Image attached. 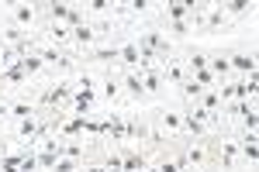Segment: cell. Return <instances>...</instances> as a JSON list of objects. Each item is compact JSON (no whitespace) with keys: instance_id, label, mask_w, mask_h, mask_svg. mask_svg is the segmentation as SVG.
<instances>
[{"instance_id":"obj_3","label":"cell","mask_w":259,"mask_h":172,"mask_svg":"<svg viewBox=\"0 0 259 172\" xmlns=\"http://www.w3.org/2000/svg\"><path fill=\"white\" fill-rule=\"evenodd\" d=\"M11 18H14V24H18L21 31H24V28H31V24H35V18H38V11H35L31 4H14Z\"/></svg>"},{"instance_id":"obj_23","label":"cell","mask_w":259,"mask_h":172,"mask_svg":"<svg viewBox=\"0 0 259 172\" xmlns=\"http://www.w3.org/2000/svg\"><path fill=\"white\" fill-rule=\"evenodd\" d=\"M49 7V14L56 18V24H66V18H69V4H45Z\"/></svg>"},{"instance_id":"obj_35","label":"cell","mask_w":259,"mask_h":172,"mask_svg":"<svg viewBox=\"0 0 259 172\" xmlns=\"http://www.w3.org/2000/svg\"><path fill=\"white\" fill-rule=\"evenodd\" d=\"M156 169H159V172H180L177 165H173V162H162V165H156Z\"/></svg>"},{"instance_id":"obj_9","label":"cell","mask_w":259,"mask_h":172,"mask_svg":"<svg viewBox=\"0 0 259 172\" xmlns=\"http://www.w3.org/2000/svg\"><path fill=\"white\" fill-rule=\"evenodd\" d=\"M139 73H142V83H145V93H162V76L156 66H145Z\"/></svg>"},{"instance_id":"obj_37","label":"cell","mask_w":259,"mask_h":172,"mask_svg":"<svg viewBox=\"0 0 259 172\" xmlns=\"http://www.w3.org/2000/svg\"><path fill=\"white\" fill-rule=\"evenodd\" d=\"M107 172H124V169H107Z\"/></svg>"},{"instance_id":"obj_27","label":"cell","mask_w":259,"mask_h":172,"mask_svg":"<svg viewBox=\"0 0 259 172\" xmlns=\"http://www.w3.org/2000/svg\"><path fill=\"white\" fill-rule=\"evenodd\" d=\"M11 114L24 121V117H35V107L31 103H11Z\"/></svg>"},{"instance_id":"obj_15","label":"cell","mask_w":259,"mask_h":172,"mask_svg":"<svg viewBox=\"0 0 259 172\" xmlns=\"http://www.w3.org/2000/svg\"><path fill=\"white\" fill-rule=\"evenodd\" d=\"M118 59L128 66V69H139L142 66V59H139V48H135V41H128V45H121L118 48Z\"/></svg>"},{"instance_id":"obj_8","label":"cell","mask_w":259,"mask_h":172,"mask_svg":"<svg viewBox=\"0 0 259 172\" xmlns=\"http://www.w3.org/2000/svg\"><path fill=\"white\" fill-rule=\"evenodd\" d=\"M121 169L124 172H142L145 169V155L132 152V148H121Z\"/></svg>"},{"instance_id":"obj_22","label":"cell","mask_w":259,"mask_h":172,"mask_svg":"<svg viewBox=\"0 0 259 172\" xmlns=\"http://www.w3.org/2000/svg\"><path fill=\"white\" fill-rule=\"evenodd\" d=\"M239 155L245 158V162H256V155H259V148H256V134H245V141L239 145Z\"/></svg>"},{"instance_id":"obj_39","label":"cell","mask_w":259,"mask_h":172,"mask_svg":"<svg viewBox=\"0 0 259 172\" xmlns=\"http://www.w3.org/2000/svg\"><path fill=\"white\" fill-rule=\"evenodd\" d=\"M0 172H4V169H0Z\"/></svg>"},{"instance_id":"obj_24","label":"cell","mask_w":259,"mask_h":172,"mask_svg":"<svg viewBox=\"0 0 259 172\" xmlns=\"http://www.w3.org/2000/svg\"><path fill=\"white\" fill-rule=\"evenodd\" d=\"M49 35H52V41H69L73 38V28H66V24H49Z\"/></svg>"},{"instance_id":"obj_38","label":"cell","mask_w":259,"mask_h":172,"mask_svg":"<svg viewBox=\"0 0 259 172\" xmlns=\"http://www.w3.org/2000/svg\"><path fill=\"white\" fill-rule=\"evenodd\" d=\"M145 172H159V169H145Z\"/></svg>"},{"instance_id":"obj_31","label":"cell","mask_w":259,"mask_h":172,"mask_svg":"<svg viewBox=\"0 0 259 172\" xmlns=\"http://www.w3.org/2000/svg\"><path fill=\"white\" fill-rule=\"evenodd\" d=\"M83 7H90L94 14H104V11H111L114 4H107V0H90V4H83Z\"/></svg>"},{"instance_id":"obj_13","label":"cell","mask_w":259,"mask_h":172,"mask_svg":"<svg viewBox=\"0 0 259 172\" xmlns=\"http://www.w3.org/2000/svg\"><path fill=\"white\" fill-rule=\"evenodd\" d=\"M73 41H76L80 48H90V45L97 41V31H94V24H80V28H73Z\"/></svg>"},{"instance_id":"obj_26","label":"cell","mask_w":259,"mask_h":172,"mask_svg":"<svg viewBox=\"0 0 259 172\" xmlns=\"http://www.w3.org/2000/svg\"><path fill=\"white\" fill-rule=\"evenodd\" d=\"M104 96H107V100H118V96H121V83L114 76L104 79Z\"/></svg>"},{"instance_id":"obj_19","label":"cell","mask_w":259,"mask_h":172,"mask_svg":"<svg viewBox=\"0 0 259 172\" xmlns=\"http://www.w3.org/2000/svg\"><path fill=\"white\" fill-rule=\"evenodd\" d=\"M162 73L173 79L177 86H183V83H187V69H183L180 62H173V59H166V62H162Z\"/></svg>"},{"instance_id":"obj_36","label":"cell","mask_w":259,"mask_h":172,"mask_svg":"<svg viewBox=\"0 0 259 172\" xmlns=\"http://www.w3.org/2000/svg\"><path fill=\"white\" fill-rule=\"evenodd\" d=\"M11 114V107H7V103H0V117H7Z\"/></svg>"},{"instance_id":"obj_33","label":"cell","mask_w":259,"mask_h":172,"mask_svg":"<svg viewBox=\"0 0 259 172\" xmlns=\"http://www.w3.org/2000/svg\"><path fill=\"white\" fill-rule=\"evenodd\" d=\"M169 31L173 35H187L190 31V21H169Z\"/></svg>"},{"instance_id":"obj_28","label":"cell","mask_w":259,"mask_h":172,"mask_svg":"<svg viewBox=\"0 0 259 172\" xmlns=\"http://www.w3.org/2000/svg\"><path fill=\"white\" fill-rule=\"evenodd\" d=\"M221 7H225L228 14H242V11H249L252 4H245V0H228V4H221Z\"/></svg>"},{"instance_id":"obj_20","label":"cell","mask_w":259,"mask_h":172,"mask_svg":"<svg viewBox=\"0 0 259 172\" xmlns=\"http://www.w3.org/2000/svg\"><path fill=\"white\" fill-rule=\"evenodd\" d=\"M159 128H162V131H169V134H180V131H183V114H162L159 117Z\"/></svg>"},{"instance_id":"obj_6","label":"cell","mask_w":259,"mask_h":172,"mask_svg":"<svg viewBox=\"0 0 259 172\" xmlns=\"http://www.w3.org/2000/svg\"><path fill=\"white\" fill-rule=\"evenodd\" d=\"M35 55H38L41 62H52V66H59V69H69V66H73V59L62 55L59 48H41V45H38V48H35Z\"/></svg>"},{"instance_id":"obj_25","label":"cell","mask_w":259,"mask_h":172,"mask_svg":"<svg viewBox=\"0 0 259 172\" xmlns=\"http://www.w3.org/2000/svg\"><path fill=\"white\" fill-rule=\"evenodd\" d=\"M187 162H190V165H204V162H207V152H204V148H200V145H194V148H187Z\"/></svg>"},{"instance_id":"obj_14","label":"cell","mask_w":259,"mask_h":172,"mask_svg":"<svg viewBox=\"0 0 259 172\" xmlns=\"http://www.w3.org/2000/svg\"><path fill=\"white\" fill-rule=\"evenodd\" d=\"M221 165H225V172H232L235 169V162H239V145L235 141H225L221 145V158H218Z\"/></svg>"},{"instance_id":"obj_32","label":"cell","mask_w":259,"mask_h":172,"mask_svg":"<svg viewBox=\"0 0 259 172\" xmlns=\"http://www.w3.org/2000/svg\"><path fill=\"white\" fill-rule=\"evenodd\" d=\"M90 55L94 59H118V48H114V45H111V48H94Z\"/></svg>"},{"instance_id":"obj_16","label":"cell","mask_w":259,"mask_h":172,"mask_svg":"<svg viewBox=\"0 0 259 172\" xmlns=\"http://www.w3.org/2000/svg\"><path fill=\"white\" fill-rule=\"evenodd\" d=\"M14 66H18L24 76H35V73H41V66H45V62H41V59L35 55V52H31V55H21L18 62H14Z\"/></svg>"},{"instance_id":"obj_5","label":"cell","mask_w":259,"mask_h":172,"mask_svg":"<svg viewBox=\"0 0 259 172\" xmlns=\"http://www.w3.org/2000/svg\"><path fill=\"white\" fill-rule=\"evenodd\" d=\"M162 7H166V18L169 21H190V14H194V4H187V0H169Z\"/></svg>"},{"instance_id":"obj_21","label":"cell","mask_w":259,"mask_h":172,"mask_svg":"<svg viewBox=\"0 0 259 172\" xmlns=\"http://www.w3.org/2000/svg\"><path fill=\"white\" fill-rule=\"evenodd\" d=\"M38 124H41L38 117H24V121L18 124V134H21V138H28V141H35V134H38Z\"/></svg>"},{"instance_id":"obj_4","label":"cell","mask_w":259,"mask_h":172,"mask_svg":"<svg viewBox=\"0 0 259 172\" xmlns=\"http://www.w3.org/2000/svg\"><path fill=\"white\" fill-rule=\"evenodd\" d=\"M121 86H124V93L132 96V100H142V96H145V83H142V73H139V69H132L128 76L121 79Z\"/></svg>"},{"instance_id":"obj_7","label":"cell","mask_w":259,"mask_h":172,"mask_svg":"<svg viewBox=\"0 0 259 172\" xmlns=\"http://www.w3.org/2000/svg\"><path fill=\"white\" fill-rule=\"evenodd\" d=\"M104 131L111 134L114 145H124V114H111L104 121Z\"/></svg>"},{"instance_id":"obj_1","label":"cell","mask_w":259,"mask_h":172,"mask_svg":"<svg viewBox=\"0 0 259 172\" xmlns=\"http://www.w3.org/2000/svg\"><path fill=\"white\" fill-rule=\"evenodd\" d=\"M66 100H73V86L62 79V83H52V86H45L41 90V107L45 110H59Z\"/></svg>"},{"instance_id":"obj_34","label":"cell","mask_w":259,"mask_h":172,"mask_svg":"<svg viewBox=\"0 0 259 172\" xmlns=\"http://www.w3.org/2000/svg\"><path fill=\"white\" fill-rule=\"evenodd\" d=\"M128 7H132V11H149V7H156V4H149V0H132V4H128Z\"/></svg>"},{"instance_id":"obj_30","label":"cell","mask_w":259,"mask_h":172,"mask_svg":"<svg viewBox=\"0 0 259 172\" xmlns=\"http://www.w3.org/2000/svg\"><path fill=\"white\" fill-rule=\"evenodd\" d=\"M52 169H56V172H76V162H73V158H56Z\"/></svg>"},{"instance_id":"obj_11","label":"cell","mask_w":259,"mask_h":172,"mask_svg":"<svg viewBox=\"0 0 259 172\" xmlns=\"http://www.w3.org/2000/svg\"><path fill=\"white\" fill-rule=\"evenodd\" d=\"M228 66H232V69H239V73H245V76H256V55H245V52L228 55Z\"/></svg>"},{"instance_id":"obj_17","label":"cell","mask_w":259,"mask_h":172,"mask_svg":"<svg viewBox=\"0 0 259 172\" xmlns=\"http://www.w3.org/2000/svg\"><path fill=\"white\" fill-rule=\"evenodd\" d=\"M197 103L204 107V110H207V114H214V117L221 114V96L214 93V90H204V93L197 96Z\"/></svg>"},{"instance_id":"obj_12","label":"cell","mask_w":259,"mask_h":172,"mask_svg":"<svg viewBox=\"0 0 259 172\" xmlns=\"http://www.w3.org/2000/svg\"><path fill=\"white\" fill-rule=\"evenodd\" d=\"M207 69L218 76V83H228V76H232V66H228V59H225V55L207 59Z\"/></svg>"},{"instance_id":"obj_29","label":"cell","mask_w":259,"mask_h":172,"mask_svg":"<svg viewBox=\"0 0 259 172\" xmlns=\"http://www.w3.org/2000/svg\"><path fill=\"white\" fill-rule=\"evenodd\" d=\"M187 66H190V69H207V55H200V52H190Z\"/></svg>"},{"instance_id":"obj_18","label":"cell","mask_w":259,"mask_h":172,"mask_svg":"<svg viewBox=\"0 0 259 172\" xmlns=\"http://www.w3.org/2000/svg\"><path fill=\"white\" fill-rule=\"evenodd\" d=\"M190 79L197 83L200 90H211V86H221V83H218V76H214L211 69H190Z\"/></svg>"},{"instance_id":"obj_10","label":"cell","mask_w":259,"mask_h":172,"mask_svg":"<svg viewBox=\"0 0 259 172\" xmlns=\"http://www.w3.org/2000/svg\"><path fill=\"white\" fill-rule=\"evenodd\" d=\"M225 21H228V11H225L221 4H211V7L204 11V28H211V31H214V28H221Z\"/></svg>"},{"instance_id":"obj_2","label":"cell","mask_w":259,"mask_h":172,"mask_svg":"<svg viewBox=\"0 0 259 172\" xmlns=\"http://www.w3.org/2000/svg\"><path fill=\"white\" fill-rule=\"evenodd\" d=\"M142 38H145V45L152 48V55H156V66H162L166 59H173V45L162 38L159 31H149V35H142Z\"/></svg>"}]
</instances>
